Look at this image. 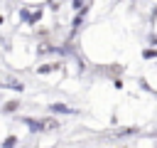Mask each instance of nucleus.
Instances as JSON below:
<instances>
[{"instance_id":"nucleus-2","label":"nucleus","mask_w":157,"mask_h":148,"mask_svg":"<svg viewBox=\"0 0 157 148\" xmlns=\"http://www.w3.org/2000/svg\"><path fill=\"white\" fill-rule=\"evenodd\" d=\"M52 111H56V113H71V109H66L64 104H52Z\"/></svg>"},{"instance_id":"nucleus-7","label":"nucleus","mask_w":157,"mask_h":148,"mask_svg":"<svg viewBox=\"0 0 157 148\" xmlns=\"http://www.w3.org/2000/svg\"><path fill=\"white\" fill-rule=\"evenodd\" d=\"M0 22H2V17H0Z\"/></svg>"},{"instance_id":"nucleus-6","label":"nucleus","mask_w":157,"mask_h":148,"mask_svg":"<svg viewBox=\"0 0 157 148\" xmlns=\"http://www.w3.org/2000/svg\"><path fill=\"white\" fill-rule=\"evenodd\" d=\"M74 7L78 10V7H83V0H74Z\"/></svg>"},{"instance_id":"nucleus-1","label":"nucleus","mask_w":157,"mask_h":148,"mask_svg":"<svg viewBox=\"0 0 157 148\" xmlns=\"http://www.w3.org/2000/svg\"><path fill=\"white\" fill-rule=\"evenodd\" d=\"M27 126H29V131H44V121H34V118H22Z\"/></svg>"},{"instance_id":"nucleus-4","label":"nucleus","mask_w":157,"mask_h":148,"mask_svg":"<svg viewBox=\"0 0 157 148\" xmlns=\"http://www.w3.org/2000/svg\"><path fill=\"white\" fill-rule=\"evenodd\" d=\"M17 109V101H7V106H5V111H15Z\"/></svg>"},{"instance_id":"nucleus-3","label":"nucleus","mask_w":157,"mask_h":148,"mask_svg":"<svg viewBox=\"0 0 157 148\" xmlns=\"http://www.w3.org/2000/svg\"><path fill=\"white\" fill-rule=\"evenodd\" d=\"M15 146H17V138H15V136H7V138L2 141V148H15Z\"/></svg>"},{"instance_id":"nucleus-5","label":"nucleus","mask_w":157,"mask_h":148,"mask_svg":"<svg viewBox=\"0 0 157 148\" xmlns=\"http://www.w3.org/2000/svg\"><path fill=\"white\" fill-rule=\"evenodd\" d=\"M145 59H155V49H147L145 52Z\"/></svg>"}]
</instances>
